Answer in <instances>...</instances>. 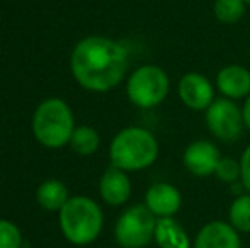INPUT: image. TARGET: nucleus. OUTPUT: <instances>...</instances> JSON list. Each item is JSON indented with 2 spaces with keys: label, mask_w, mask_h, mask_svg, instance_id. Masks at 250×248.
Returning <instances> with one entry per match:
<instances>
[{
  "label": "nucleus",
  "mask_w": 250,
  "mask_h": 248,
  "mask_svg": "<svg viewBox=\"0 0 250 248\" xmlns=\"http://www.w3.org/2000/svg\"><path fill=\"white\" fill-rule=\"evenodd\" d=\"M242 113H244V123H245V128L250 131V95L245 99V104L242 107Z\"/></svg>",
  "instance_id": "4be33fe9"
},
{
  "label": "nucleus",
  "mask_w": 250,
  "mask_h": 248,
  "mask_svg": "<svg viewBox=\"0 0 250 248\" xmlns=\"http://www.w3.org/2000/svg\"><path fill=\"white\" fill-rule=\"evenodd\" d=\"M73 114L62 99H48L38 106L33 116L34 138L48 148H60L70 143L73 134Z\"/></svg>",
  "instance_id": "20e7f679"
},
{
  "label": "nucleus",
  "mask_w": 250,
  "mask_h": 248,
  "mask_svg": "<svg viewBox=\"0 0 250 248\" xmlns=\"http://www.w3.org/2000/svg\"><path fill=\"white\" fill-rule=\"evenodd\" d=\"M36 199L46 211H62L68 201V189L60 180H44L36 192Z\"/></svg>",
  "instance_id": "2eb2a0df"
},
{
  "label": "nucleus",
  "mask_w": 250,
  "mask_h": 248,
  "mask_svg": "<svg viewBox=\"0 0 250 248\" xmlns=\"http://www.w3.org/2000/svg\"><path fill=\"white\" fill-rule=\"evenodd\" d=\"M155 242L160 248H191V238L184 226L174 218H157Z\"/></svg>",
  "instance_id": "4468645a"
},
{
  "label": "nucleus",
  "mask_w": 250,
  "mask_h": 248,
  "mask_svg": "<svg viewBox=\"0 0 250 248\" xmlns=\"http://www.w3.org/2000/svg\"><path fill=\"white\" fill-rule=\"evenodd\" d=\"M247 2L245 0H214L213 12L220 22L233 24L244 17Z\"/></svg>",
  "instance_id": "a211bd4d"
},
{
  "label": "nucleus",
  "mask_w": 250,
  "mask_h": 248,
  "mask_svg": "<svg viewBox=\"0 0 250 248\" xmlns=\"http://www.w3.org/2000/svg\"><path fill=\"white\" fill-rule=\"evenodd\" d=\"M182 104L192 111H206L214 100L213 83L204 75L189 72L179 80L177 87Z\"/></svg>",
  "instance_id": "6e6552de"
},
{
  "label": "nucleus",
  "mask_w": 250,
  "mask_h": 248,
  "mask_svg": "<svg viewBox=\"0 0 250 248\" xmlns=\"http://www.w3.org/2000/svg\"><path fill=\"white\" fill-rule=\"evenodd\" d=\"M228 219L238 233H250V194H240L235 197L230 204Z\"/></svg>",
  "instance_id": "f3484780"
},
{
  "label": "nucleus",
  "mask_w": 250,
  "mask_h": 248,
  "mask_svg": "<svg viewBox=\"0 0 250 248\" xmlns=\"http://www.w3.org/2000/svg\"><path fill=\"white\" fill-rule=\"evenodd\" d=\"M58 219L63 236L79 247L92 243L99 236L104 223L101 208L83 195L70 197L60 211Z\"/></svg>",
  "instance_id": "7ed1b4c3"
},
{
  "label": "nucleus",
  "mask_w": 250,
  "mask_h": 248,
  "mask_svg": "<svg viewBox=\"0 0 250 248\" xmlns=\"http://www.w3.org/2000/svg\"><path fill=\"white\" fill-rule=\"evenodd\" d=\"M170 90L167 72L157 65H143L131 73L126 83L128 99L142 109L157 107L165 100Z\"/></svg>",
  "instance_id": "39448f33"
},
{
  "label": "nucleus",
  "mask_w": 250,
  "mask_h": 248,
  "mask_svg": "<svg viewBox=\"0 0 250 248\" xmlns=\"http://www.w3.org/2000/svg\"><path fill=\"white\" fill-rule=\"evenodd\" d=\"M99 192L104 202L109 206H121L131 195V182L125 170L111 165L101 177Z\"/></svg>",
  "instance_id": "ddd939ff"
},
{
  "label": "nucleus",
  "mask_w": 250,
  "mask_h": 248,
  "mask_svg": "<svg viewBox=\"0 0 250 248\" xmlns=\"http://www.w3.org/2000/svg\"><path fill=\"white\" fill-rule=\"evenodd\" d=\"M206 126L211 134L220 141L233 143L244 133V113L235 104V100L227 97L214 99L206 109Z\"/></svg>",
  "instance_id": "0eeeda50"
},
{
  "label": "nucleus",
  "mask_w": 250,
  "mask_h": 248,
  "mask_svg": "<svg viewBox=\"0 0 250 248\" xmlns=\"http://www.w3.org/2000/svg\"><path fill=\"white\" fill-rule=\"evenodd\" d=\"M221 156L218 152V146L208 139H198L192 141L184 150L182 162L189 173L196 177H208L214 175L216 167L220 163Z\"/></svg>",
  "instance_id": "1a4fd4ad"
},
{
  "label": "nucleus",
  "mask_w": 250,
  "mask_h": 248,
  "mask_svg": "<svg viewBox=\"0 0 250 248\" xmlns=\"http://www.w3.org/2000/svg\"><path fill=\"white\" fill-rule=\"evenodd\" d=\"M240 182L250 194V145L244 150L240 156Z\"/></svg>",
  "instance_id": "412c9836"
},
{
  "label": "nucleus",
  "mask_w": 250,
  "mask_h": 248,
  "mask_svg": "<svg viewBox=\"0 0 250 248\" xmlns=\"http://www.w3.org/2000/svg\"><path fill=\"white\" fill-rule=\"evenodd\" d=\"M214 175H216L221 182H227V184L237 182V180H240V162L225 156V158H221L220 163H218Z\"/></svg>",
  "instance_id": "aec40b11"
},
{
  "label": "nucleus",
  "mask_w": 250,
  "mask_h": 248,
  "mask_svg": "<svg viewBox=\"0 0 250 248\" xmlns=\"http://www.w3.org/2000/svg\"><path fill=\"white\" fill-rule=\"evenodd\" d=\"M22 235L14 223L0 219V248H21Z\"/></svg>",
  "instance_id": "6ab92c4d"
},
{
  "label": "nucleus",
  "mask_w": 250,
  "mask_h": 248,
  "mask_svg": "<svg viewBox=\"0 0 250 248\" xmlns=\"http://www.w3.org/2000/svg\"><path fill=\"white\" fill-rule=\"evenodd\" d=\"M70 66L75 80L83 89L107 92L125 78L128 51L111 38L89 36L73 48Z\"/></svg>",
  "instance_id": "f257e3e1"
},
{
  "label": "nucleus",
  "mask_w": 250,
  "mask_h": 248,
  "mask_svg": "<svg viewBox=\"0 0 250 248\" xmlns=\"http://www.w3.org/2000/svg\"><path fill=\"white\" fill-rule=\"evenodd\" d=\"M157 216L145 204L128 208L116 223V242L123 248H145L155 238Z\"/></svg>",
  "instance_id": "423d86ee"
},
{
  "label": "nucleus",
  "mask_w": 250,
  "mask_h": 248,
  "mask_svg": "<svg viewBox=\"0 0 250 248\" xmlns=\"http://www.w3.org/2000/svg\"><path fill=\"white\" fill-rule=\"evenodd\" d=\"M109 156L112 165L125 172L145 170L158 158V141L145 128H125L112 138Z\"/></svg>",
  "instance_id": "f03ea898"
},
{
  "label": "nucleus",
  "mask_w": 250,
  "mask_h": 248,
  "mask_svg": "<svg viewBox=\"0 0 250 248\" xmlns=\"http://www.w3.org/2000/svg\"><path fill=\"white\" fill-rule=\"evenodd\" d=\"M145 206L157 218H170L177 214L182 206V195L179 189L167 182H157L148 187L145 195Z\"/></svg>",
  "instance_id": "9b49d317"
},
{
  "label": "nucleus",
  "mask_w": 250,
  "mask_h": 248,
  "mask_svg": "<svg viewBox=\"0 0 250 248\" xmlns=\"http://www.w3.org/2000/svg\"><path fill=\"white\" fill-rule=\"evenodd\" d=\"M245 2H247V5H250V0H245Z\"/></svg>",
  "instance_id": "5701e85b"
},
{
  "label": "nucleus",
  "mask_w": 250,
  "mask_h": 248,
  "mask_svg": "<svg viewBox=\"0 0 250 248\" xmlns=\"http://www.w3.org/2000/svg\"><path fill=\"white\" fill-rule=\"evenodd\" d=\"M70 145H72L73 152H77L79 155H92V153L97 152L101 145L99 133L94 128H89V126H79V128L73 129Z\"/></svg>",
  "instance_id": "dca6fc26"
},
{
  "label": "nucleus",
  "mask_w": 250,
  "mask_h": 248,
  "mask_svg": "<svg viewBox=\"0 0 250 248\" xmlns=\"http://www.w3.org/2000/svg\"><path fill=\"white\" fill-rule=\"evenodd\" d=\"M216 87L227 99H247L250 95V70L242 65L223 66L216 75Z\"/></svg>",
  "instance_id": "f8f14e48"
},
{
  "label": "nucleus",
  "mask_w": 250,
  "mask_h": 248,
  "mask_svg": "<svg viewBox=\"0 0 250 248\" xmlns=\"http://www.w3.org/2000/svg\"><path fill=\"white\" fill-rule=\"evenodd\" d=\"M194 248H242V240L230 223L214 219L198 231Z\"/></svg>",
  "instance_id": "9d476101"
}]
</instances>
